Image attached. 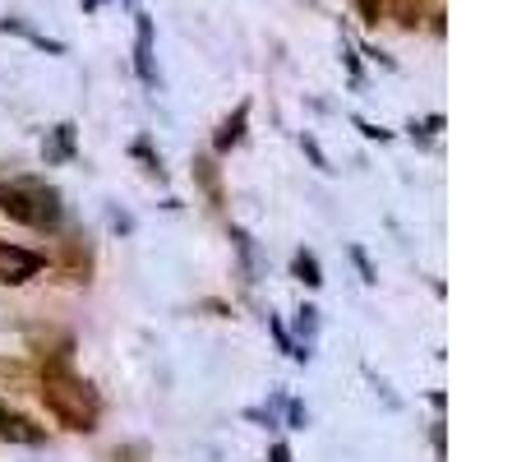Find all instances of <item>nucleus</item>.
<instances>
[{"label":"nucleus","instance_id":"1","mask_svg":"<svg viewBox=\"0 0 526 462\" xmlns=\"http://www.w3.org/2000/svg\"><path fill=\"white\" fill-rule=\"evenodd\" d=\"M42 402H47L51 416H56V421H65L70 430H93L97 416H102V402H97V393L88 389L79 375H74L65 356L47 361V389H42Z\"/></svg>","mask_w":526,"mask_h":462},{"label":"nucleus","instance_id":"2","mask_svg":"<svg viewBox=\"0 0 526 462\" xmlns=\"http://www.w3.org/2000/svg\"><path fill=\"white\" fill-rule=\"evenodd\" d=\"M0 213L19 227L33 231H60L65 222V208H60V195L42 181H10L0 185Z\"/></svg>","mask_w":526,"mask_h":462},{"label":"nucleus","instance_id":"3","mask_svg":"<svg viewBox=\"0 0 526 462\" xmlns=\"http://www.w3.org/2000/svg\"><path fill=\"white\" fill-rule=\"evenodd\" d=\"M42 268H47V259L37 255V250L0 241V282H5V287H19V282H28L33 273H42Z\"/></svg>","mask_w":526,"mask_h":462},{"label":"nucleus","instance_id":"4","mask_svg":"<svg viewBox=\"0 0 526 462\" xmlns=\"http://www.w3.org/2000/svg\"><path fill=\"white\" fill-rule=\"evenodd\" d=\"M134 74H139L148 88L157 84V70H153V19H148V14L134 19Z\"/></svg>","mask_w":526,"mask_h":462},{"label":"nucleus","instance_id":"5","mask_svg":"<svg viewBox=\"0 0 526 462\" xmlns=\"http://www.w3.org/2000/svg\"><path fill=\"white\" fill-rule=\"evenodd\" d=\"M0 439H10V444H42V426H33L24 412L0 407Z\"/></svg>","mask_w":526,"mask_h":462},{"label":"nucleus","instance_id":"6","mask_svg":"<svg viewBox=\"0 0 526 462\" xmlns=\"http://www.w3.org/2000/svg\"><path fill=\"white\" fill-rule=\"evenodd\" d=\"M245 121H250V102H240L236 116H227V121H222V130H217V148H222V153H227L231 144H240V134H245Z\"/></svg>","mask_w":526,"mask_h":462},{"label":"nucleus","instance_id":"7","mask_svg":"<svg viewBox=\"0 0 526 462\" xmlns=\"http://www.w3.org/2000/svg\"><path fill=\"white\" fill-rule=\"evenodd\" d=\"M425 5H430V0H388V10H393V19L402 28H420V19H425Z\"/></svg>","mask_w":526,"mask_h":462},{"label":"nucleus","instance_id":"8","mask_svg":"<svg viewBox=\"0 0 526 462\" xmlns=\"http://www.w3.org/2000/svg\"><path fill=\"white\" fill-rule=\"evenodd\" d=\"M296 273H300V282H310V287H319V259L314 255H296Z\"/></svg>","mask_w":526,"mask_h":462},{"label":"nucleus","instance_id":"9","mask_svg":"<svg viewBox=\"0 0 526 462\" xmlns=\"http://www.w3.org/2000/svg\"><path fill=\"white\" fill-rule=\"evenodd\" d=\"M70 139H74V125H60V130H56V144H51V153H47V158H51V162L70 158Z\"/></svg>","mask_w":526,"mask_h":462},{"label":"nucleus","instance_id":"10","mask_svg":"<svg viewBox=\"0 0 526 462\" xmlns=\"http://www.w3.org/2000/svg\"><path fill=\"white\" fill-rule=\"evenodd\" d=\"M356 10H360L365 24H379V19H383V0H356Z\"/></svg>","mask_w":526,"mask_h":462},{"label":"nucleus","instance_id":"11","mask_svg":"<svg viewBox=\"0 0 526 462\" xmlns=\"http://www.w3.org/2000/svg\"><path fill=\"white\" fill-rule=\"evenodd\" d=\"M273 462H291V453L282 449V444H277V449H273Z\"/></svg>","mask_w":526,"mask_h":462},{"label":"nucleus","instance_id":"12","mask_svg":"<svg viewBox=\"0 0 526 462\" xmlns=\"http://www.w3.org/2000/svg\"><path fill=\"white\" fill-rule=\"evenodd\" d=\"M97 5H102V0H84V10H97Z\"/></svg>","mask_w":526,"mask_h":462}]
</instances>
